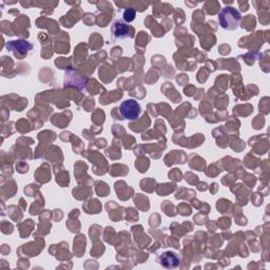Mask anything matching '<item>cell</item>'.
<instances>
[{
    "mask_svg": "<svg viewBox=\"0 0 270 270\" xmlns=\"http://www.w3.org/2000/svg\"><path fill=\"white\" fill-rule=\"evenodd\" d=\"M112 33L115 38H126L129 36V27L121 21H116L112 27Z\"/></svg>",
    "mask_w": 270,
    "mask_h": 270,
    "instance_id": "obj_4",
    "label": "cell"
},
{
    "mask_svg": "<svg viewBox=\"0 0 270 270\" xmlns=\"http://www.w3.org/2000/svg\"><path fill=\"white\" fill-rule=\"evenodd\" d=\"M156 261L164 268L173 269V268L179 267L180 256L178 253H175L174 251H165L157 256Z\"/></svg>",
    "mask_w": 270,
    "mask_h": 270,
    "instance_id": "obj_3",
    "label": "cell"
},
{
    "mask_svg": "<svg viewBox=\"0 0 270 270\" xmlns=\"http://www.w3.org/2000/svg\"><path fill=\"white\" fill-rule=\"evenodd\" d=\"M135 18V11L132 10V9H129L125 12V14H124V19L128 22H130V21H133Z\"/></svg>",
    "mask_w": 270,
    "mask_h": 270,
    "instance_id": "obj_5",
    "label": "cell"
},
{
    "mask_svg": "<svg viewBox=\"0 0 270 270\" xmlns=\"http://www.w3.org/2000/svg\"><path fill=\"white\" fill-rule=\"evenodd\" d=\"M120 113L123 116V120L135 121L142 113V107L135 99H127L122 102Z\"/></svg>",
    "mask_w": 270,
    "mask_h": 270,
    "instance_id": "obj_2",
    "label": "cell"
},
{
    "mask_svg": "<svg viewBox=\"0 0 270 270\" xmlns=\"http://www.w3.org/2000/svg\"><path fill=\"white\" fill-rule=\"evenodd\" d=\"M242 16L240 12L233 7L223 8L219 14V22L223 29L234 30L239 26Z\"/></svg>",
    "mask_w": 270,
    "mask_h": 270,
    "instance_id": "obj_1",
    "label": "cell"
}]
</instances>
